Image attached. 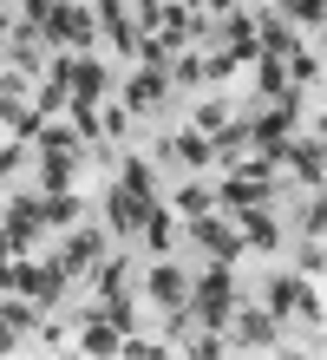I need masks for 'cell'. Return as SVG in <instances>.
<instances>
[{
  "label": "cell",
  "mask_w": 327,
  "mask_h": 360,
  "mask_svg": "<svg viewBox=\"0 0 327 360\" xmlns=\"http://www.w3.org/2000/svg\"><path fill=\"white\" fill-rule=\"evenodd\" d=\"M39 39H46V46H72V53H98V20L85 13L79 0H53Z\"/></svg>",
  "instance_id": "2"
},
{
  "label": "cell",
  "mask_w": 327,
  "mask_h": 360,
  "mask_svg": "<svg viewBox=\"0 0 327 360\" xmlns=\"http://www.w3.org/2000/svg\"><path fill=\"white\" fill-rule=\"evenodd\" d=\"M150 158H177V164H190V171H203V164H210V138H203V131L158 138V151H150Z\"/></svg>",
  "instance_id": "14"
},
{
  "label": "cell",
  "mask_w": 327,
  "mask_h": 360,
  "mask_svg": "<svg viewBox=\"0 0 327 360\" xmlns=\"http://www.w3.org/2000/svg\"><path fill=\"white\" fill-rule=\"evenodd\" d=\"M124 184L138 190V197H158V184H150V151H124Z\"/></svg>",
  "instance_id": "22"
},
{
  "label": "cell",
  "mask_w": 327,
  "mask_h": 360,
  "mask_svg": "<svg viewBox=\"0 0 327 360\" xmlns=\"http://www.w3.org/2000/svg\"><path fill=\"white\" fill-rule=\"evenodd\" d=\"M229 308H236V282H229V262H210V275L190 288V302H184V314L196 328H223L229 321Z\"/></svg>",
  "instance_id": "1"
},
{
  "label": "cell",
  "mask_w": 327,
  "mask_h": 360,
  "mask_svg": "<svg viewBox=\"0 0 327 360\" xmlns=\"http://www.w3.org/2000/svg\"><path fill=\"white\" fill-rule=\"evenodd\" d=\"M85 217V197L79 190H46V229H72Z\"/></svg>",
  "instance_id": "18"
},
{
  "label": "cell",
  "mask_w": 327,
  "mask_h": 360,
  "mask_svg": "<svg viewBox=\"0 0 327 360\" xmlns=\"http://www.w3.org/2000/svg\"><path fill=\"white\" fill-rule=\"evenodd\" d=\"M295 223H301V236H321V229H327V197H321V190L295 210Z\"/></svg>",
  "instance_id": "27"
},
{
  "label": "cell",
  "mask_w": 327,
  "mask_h": 360,
  "mask_svg": "<svg viewBox=\"0 0 327 360\" xmlns=\"http://www.w3.org/2000/svg\"><path fill=\"white\" fill-rule=\"evenodd\" d=\"M255 46H262V53H275V59H288V53H301V39H295V27H288V20L255 13Z\"/></svg>",
  "instance_id": "15"
},
{
  "label": "cell",
  "mask_w": 327,
  "mask_h": 360,
  "mask_svg": "<svg viewBox=\"0 0 327 360\" xmlns=\"http://www.w3.org/2000/svg\"><path fill=\"white\" fill-rule=\"evenodd\" d=\"M295 295H301V275H269L262 302H269V314H295Z\"/></svg>",
  "instance_id": "20"
},
{
  "label": "cell",
  "mask_w": 327,
  "mask_h": 360,
  "mask_svg": "<svg viewBox=\"0 0 327 360\" xmlns=\"http://www.w3.org/2000/svg\"><path fill=\"white\" fill-rule=\"evenodd\" d=\"M281 20H295V27H314V33H321L327 0H281Z\"/></svg>",
  "instance_id": "25"
},
{
  "label": "cell",
  "mask_w": 327,
  "mask_h": 360,
  "mask_svg": "<svg viewBox=\"0 0 327 360\" xmlns=\"http://www.w3.org/2000/svg\"><path fill=\"white\" fill-rule=\"evenodd\" d=\"M98 124H105V138H124V131H131V112H124V105H112V112H98Z\"/></svg>",
  "instance_id": "29"
},
{
  "label": "cell",
  "mask_w": 327,
  "mask_h": 360,
  "mask_svg": "<svg viewBox=\"0 0 327 360\" xmlns=\"http://www.w3.org/2000/svg\"><path fill=\"white\" fill-rule=\"evenodd\" d=\"M138 7H144V20H150V13H158V0H138Z\"/></svg>",
  "instance_id": "36"
},
{
  "label": "cell",
  "mask_w": 327,
  "mask_h": 360,
  "mask_svg": "<svg viewBox=\"0 0 327 360\" xmlns=\"http://www.w3.org/2000/svg\"><path fill=\"white\" fill-rule=\"evenodd\" d=\"M98 314H105V321H112L118 334H131V328H138V308H131V295L118 288V295H98Z\"/></svg>",
  "instance_id": "21"
},
{
  "label": "cell",
  "mask_w": 327,
  "mask_h": 360,
  "mask_svg": "<svg viewBox=\"0 0 327 360\" xmlns=\"http://www.w3.org/2000/svg\"><path fill=\"white\" fill-rule=\"evenodd\" d=\"M190 243L203 249V256H216V262H236V256H243V229L216 223L210 210H203V217H190Z\"/></svg>",
  "instance_id": "5"
},
{
  "label": "cell",
  "mask_w": 327,
  "mask_h": 360,
  "mask_svg": "<svg viewBox=\"0 0 327 360\" xmlns=\"http://www.w3.org/2000/svg\"><path fill=\"white\" fill-rule=\"evenodd\" d=\"M13 341H20V334H13V328H7V321H0V354H7V347H13Z\"/></svg>",
  "instance_id": "34"
},
{
  "label": "cell",
  "mask_w": 327,
  "mask_h": 360,
  "mask_svg": "<svg viewBox=\"0 0 327 360\" xmlns=\"http://www.w3.org/2000/svg\"><path fill=\"white\" fill-rule=\"evenodd\" d=\"M177 210H184V217H203V210H216L210 184H184V190H177Z\"/></svg>",
  "instance_id": "28"
},
{
  "label": "cell",
  "mask_w": 327,
  "mask_h": 360,
  "mask_svg": "<svg viewBox=\"0 0 327 360\" xmlns=\"http://www.w3.org/2000/svg\"><path fill=\"white\" fill-rule=\"evenodd\" d=\"M72 171H79L72 151H46V158H39V184H46V190H72Z\"/></svg>",
  "instance_id": "19"
},
{
  "label": "cell",
  "mask_w": 327,
  "mask_h": 360,
  "mask_svg": "<svg viewBox=\"0 0 327 360\" xmlns=\"http://www.w3.org/2000/svg\"><path fill=\"white\" fill-rule=\"evenodd\" d=\"M144 236H150V249H158V256H164L170 243H177V223H170V210H158V203H150V217H144Z\"/></svg>",
  "instance_id": "24"
},
{
  "label": "cell",
  "mask_w": 327,
  "mask_h": 360,
  "mask_svg": "<svg viewBox=\"0 0 327 360\" xmlns=\"http://www.w3.org/2000/svg\"><path fill=\"white\" fill-rule=\"evenodd\" d=\"M281 164L308 184V190H321V171H327V144H321V124H314V138H295V144H281Z\"/></svg>",
  "instance_id": "9"
},
{
  "label": "cell",
  "mask_w": 327,
  "mask_h": 360,
  "mask_svg": "<svg viewBox=\"0 0 327 360\" xmlns=\"http://www.w3.org/2000/svg\"><path fill=\"white\" fill-rule=\"evenodd\" d=\"M0 229L13 236V256H33L39 229H46V197H7V210H0Z\"/></svg>",
  "instance_id": "3"
},
{
  "label": "cell",
  "mask_w": 327,
  "mask_h": 360,
  "mask_svg": "<svg viewBox=\"0 0 327 360\" xmlns=\"http://www.w3.org/2000/svg\"><path fill=\"white\" fill-rule=\"evenodd\" d=\"M98 27L105 39H112V53H138V27H131V13H124V0H98Z\"/></svg>",
  "instance_id": "13"
},
{
  "label": "cell",
  "mask_w": 327,
  "mask_h": 360,
  "mask_svg": "<svg viewBox=\"0 0 327 360\" xmlns=\"http://www.w3.org/2000/svg\"><path fill=\"white\" fill-rule=\"evenodd\" d=\"M236 217H243V243H249V249H262V256H269V249L281 243V236H275L269 203H249V210H236Z\"/></svg>",
  "instance_id": "17"
},
{
  "label": "cell",
  "mask_w": 327,
  "mask_h": 360,
  "mask_svg": "<svg viewBox=\"0 0 327 360\" xmlns=\"http://www.w3.org/2000/svg\"><path fill=\"white\" fill-rule=\"evenodd\" d=\"M164 92H170V66H144V72L124 86V112H131V118H150V112L164 105Z\"/></svg>",
  "instance_id": "8"
},
{
  "label": "cell",
  "mask_w": 327,
  "mask_h": 360,
  "mask_svg": "<svg viewBox=\"0 0 327 360\" xmlns=\"http://www.w3.org/2000/svg\"><path fill=\"white\" fill-rule=\"evenodd\" d=\"M20 158H27V144H20V138H13V144H0V184L20 171Z\"/></svg>",
  "instance_id": "30"
},
{
  "label": "cell",
  "mask_w": 327,
  "mask_h": 360,
  "mask_svg": "<svg viewBox=\"0 0 327 360\" xmlns=\"http://www.w3.org/2000/svg\"><path fill=\"white\" fill-rule=\"evenodd\" d=\"M105 256V229H79L72 223V236H65V249H59V269H65V282H79V275H92V262Z\"/></svg>",
  "instance_id": "6"
},
{
  "label": "cell",
  "mask_w": 327,
  "mask_h": 360,
  "mask_svg": "<svg viewBox=\"0 0 327 360\" xmlns=\"http://www.w3.org/2000/svg\"><path fill=\"white\" fill-rule=\"evenodd\" d=\"M210 197H216V210H249V203H269L275 190H269V177H223V184H210Z\"/></svg>",
  "instance_id": "11"
},
{
  "label": "cell",
  "mask_w": 327,
  "mask_h": 360,
  "mask_svg": "<svg viewBox=\"0 0 327 360\" xmlns=\"http://www.w3.org/2000/svg\"><path fill=\"white\" fill-rule=\"evenodd\" d=\"M223 124H229V98H203V105H196V131H203V138H216Z\"/></svg>",
  "instance_id": "26"
},
{
  "label": "cell",
  "mask_w": 327,
  "mask_h": 360,
  "mask_svg": "<svg viewBox=\"0 0 327 360\" xmlns=\"http://www.w3.org/2000/svg\"><path fill=\"white\" fill-rule=\"evenodd\" d=\"M0 256H13V236H7V229H0Z\"/></svg>",
  "instance_id": "35"
},
{
  "label": "cell",
  "mask_w": 327,
  "mask_h": 360,
  "mask_svg": "<svg viewBox=\"0 0 327 360\" xmlns=\"http://www.w3.org/2000/svg\"><path fill=\"white\" fill-rule=\"evenodd\" d=\"M118 341H124V334L105 321V314H85L79 334H72V347H79V354H118Z\"/></svg>",
  "instance_id": "16"
},
{
  "label": "cell",
  "mask_w": 327,
  "mask_h": 360,
  "mask_svg": "<svg viewBox=\"0 0 327 360\" xmlns=\"http://www.w3.org/2000/svg\"><path fill=\"white\" fill-rule=\"evenodd\" d=\"M20 295H33V302L53 314V302L65 295V269L59 262H20Z\"/></svg>",
  "instance_id": "10"
},
{
  "label": "cell",
  "mask_w": 327,
  "mask_h": 360,
  "mask_svg": "<svg viewBox=\"0 0 327 360\" xmlns=\"http://www.w3.org/2000/svg\"><path fill=\"white\" fill-rule=\"evenodd\" d=\"M46 13H53V0H27V27H33V33L46 27Z\"/></svg>",
  "instance_id": "32"
},
{
  "label": "cell",
  "mask_w": 327,
  "mask_h": 360,
  "mask_svg": "<svg viewBox=\"0 0 327 360\" xmlns=\"http://www.w3.org/2000/svg\"><path fill=\"white\" fill-rule=\"evenodd\" d=\"M144 288H150V302H158V308H184V302H190L184 269H177V262H164V256L150 262V282H144Z\"/></svg>",
  "instance_id": "12"
},
{
  "label": "cell",
  "mask_w": 327,
  "mask_h": 360,
  "mask_svg": "<svg viewBox=\"0 0 327 360\" xmlns=\"http://www.w3.org/2000/svg\"><path fill=\"white\" fill-rule=\"evenodd\" d=\"M295 275H301V282H321V275H327V249H321V236H308V243H301Z\"/></svg>",
  "instance_id": "23"
},
{
  "label": "cell",
  "mask_w": 327,
  "mask_h": 360,
  "mask_svg": "<svg viewBox=\"0 0 327 360\" xmlns=\"http://www.w3.org/2000/svg\"><path fill=\"white\" fill-rule=\"evenodd\" d=\"M229 347H275V314H262V308H229Z\"/></svg>",
  "instance_id": "7"
},
{
  "label": "cell",
  "mask_w": 327,
  "mask_h": 360,
  "mask_svg": "<svg viewBox=\"0 0 327 360\" xmlns=\"http://www.w3.org/2000/svg\"><path fill=\"white\" fill-rule=\"evenodd\" d=\"M150 203H158V197H138L131 184H105V223H112L118 236H131V229H144Z\"/></svg>",
  "instance_id": "4"
},
{
  "label": "cell",
  "mask_w": 327,
  "mask_h": 360,
  "mask_svg": "<svg viewBox=\"0 0 327 360\" xmlns=\"http://www.w3.org/2000/svg\"><path fill=\"white\" fill-rule=\"evenodd\" d=\"M170 72H177L184 86H203V59H196V53H190V59H177V66H170Z\"/></svg>",
  "instance_id": "31"
},
{
  "label": "cell",
  "mask_w": 327,
  "mask_h": 360,
  "mask_svg": "<svg viewBox=\"0 0 327 360\" xmlns=\"http://www.w3.org/2000/svg\"><path fill=\"white\" fill-rule=\"evenodd\" d=\"M190 7H196V13H229L236 0H190Z\"/></svg>",
  "instance_id": "33"
}]
</instances>
